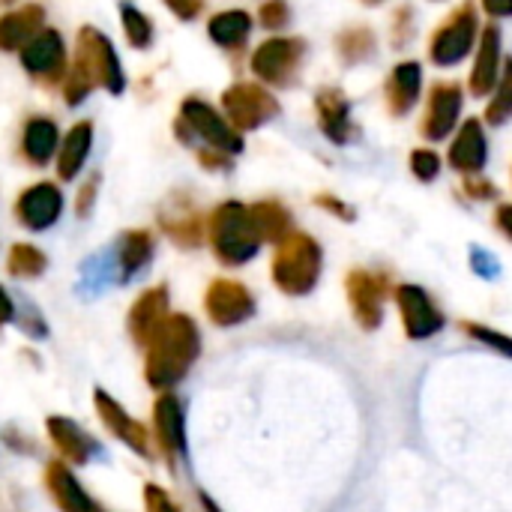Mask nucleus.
I'll return each mask as SVG.
<instances>
[{"label":"nucleus","instance_id":"nucleus-20","mask_svg":"<svg viewBox=\"0 0 512 512\" xmlns=\"http://www.w3.org/2000/svg\"><path fill=\"white\" fill-rule=\"evenodd\" d=\"M168 288L156 285L150 291H144L132 309H129V336L138 348H147V342L159 333V327L168 321Z\"/></svg>","mask_w":512,"mask_h":512},{"label":"nucleus","instance_id":"nucleus-2","mask_svg":"<svg viewBox=\"0 0 512 512\" xmlns=\"http://www.w3.org/2000/svg\"><path fill=\"white\" fill-rule=\"evenodd\" d=\"M324 273V252L318 240L306 231H291L273 255L270 276L273 285L288 297H309Z\"/></svg>","mask_w":512,"mask_h":512},{"label":"nucleus","instance_id":"nucleus-35","mask_svg":"<svg viewBox=\"0 0 512 512\" xmlns=\"http://www.w3.org/2000/svg\"><path fill=\"white\" fill-rule=\"evenodd\" d=\"M120 12H123V30H126V36H129V42H132L135 48H147L150 39H153V24H150V18H147L141 9L129 6V3H123Z\"/></svg>","mask_w":512,"mask_h":512},{"label":"nucleus","instance_id":"nucleus-1","mask_svg":"<svg viewBox=\"0 0 512 512\" xmlns=\"http://www.w3.org/2000/svg\"><path fill=\"white\" fill-rule=\"evenodd\" d=\"M144 378L156 393L174 390L201 357V330L189 315H168L159 333L147 342Z\"/></svg>","mask_w":512,"mask_h":512},{"label":"nucleus","instance_id":"nucleus-16","mask_svg":"<svg viewBox=\"0 0 512 512\" xmlns=\"http://www.w3.org/2000/svg\"><path fill=\"white\" fill-rule=\"evenodd\" d=\"M504 69V39L495 24L480 30V42L474 48V66H471V93L474 96H492L498 78Z\"/></svg>","mask_w":512,"mask_h":512},{"label":"nucleus","instance_id":"nucleus-9","mask_svg":"<svg viewBox=\"0 0 512 512\" xmlns=\"http://www.w3.org/2000/svg\"><path fill=\"white\" fill-rule=\"evenodd\" d=\"M81 75H87V81L96 87L102 84L105 90L111 93H120L123 90V72H120V60H117V51L114 45L93 27H84L78 33V54H75V63H72Z\"/></svg>","mask_w":512,"mask_h":512},{"label":"nucleus","instance_id":"nucleus-46","mask_svg":"<svg viewBox=\"0 0 512 512\" xmlns=\"http://www.w3.org/2000/svg\"><path fill=\"white\" fill-rule=\"evenodd\" d=\"M90 201H96V183H93V180L81 189V198H78V213H81V216H87Z\"/></svg>","mask_w":512,"mask_h":512},{"label":"nucleus","instance_id":"nucleus-45","mask_svg":"<svg viewBox=\"0 0 512 512\" xmlns=\"http://www.w3.org/2000/svg\"><path fill=\"white\" fill-rule=\"evenodd\" d=\"M483 9L492 18H512V0H483Z\"/></svg>","mask_w":512,"mask_h":512},{"label":"nucleus","instance_id":"nucleus-26","mask_svg":"<svg viewBox=\"0 0 512 512\" xmlns=\"http://www.w3.org/2000/svg\"><path fill=\"white\" fill-rule=\"evenodd\" d=\"M207 33L216 45L234 51V48H243L249 33H252V15L243 12V9H225L219 15L210 18L207 24Z\"/></svg>","mask_w":512,"mask_h":512},{"label":"nucleus","instance_id":"nucleus-17","mask_svg":"<svg viewBox=\"0 0 512 512\" xmlns=\"http://www.w3.org/2000/svg\"><path fill=\"white\" fill-rule=\"evenodd\" d=\"M486 162H489V135H486V126H483V120L468 117V120L453 132L450 165H453L459 174L474 177V174H483Z\"/></svg>","mask_w":512,"mask_h":512},{"label":"nucleus","instance_id":"nucleus-14","mask_svg":"<svg viewBox=\"0 0 512 512\" xmlns=\"http://www.w3.org/2000/svg\"><path fill=\"white\" fill-rule=\"evenodd\" d=\"M462 105H465V90L456 81H438L429 93V105H426V117H423V138L426 141H444L459 129V117H462Z\"/></svg>","mask_w":512,"mask_h":512},{"label":"nucleus","instance_id":"nucleus-8","mask_svg":"<svg viewBox=\"0 0 512 512\" xmlns=\"http://www.w3.org/2000/svg\"><path fill=\"white\" fill-rule=\"evenodd\" d=\"M306 60V42L294 36H273L252 54V72L273 87H291Z\"/></svg>","mask_w":512,"mask_h":512},{"label":"nucleus","instance_id":"nucleus-25","mask_svg":"<svg viewBox=\"0 0 512 512\" xmlns=\"http://www.w3.org/2000/svg\"><path fill=\"white\" fill-rule=\"evenodd\" d=\"M45 12L39 6H21L18 12L0 18V48L3 51H15L24 48L42 27Z\"/></svg>","mask_w":512,"mask_h":512},{"label":"nucleus","instance_id":"nucleus-48","mask_svg":"<svg viewBox=\"0 0 512 512\" xmlns=\"http://www.w3.org/2000/svg\"><path fill=\"white\" fill-rule=\"evenodd\" d=\"M363 3H381V0H363Z\"/></svg>","mask_w":512,"mask_h":512},{"label":"nucleus","instance_id":"nucleus-31","mask_svg":"<svg viewBox=\"0 0 512 512\" xmlns=\"http://www.w3.org/2000/svg\"><path fill=\"white\" fill-rule=\"evenodd\" d=\"M162 228L180 243V246H198L204 237V222L192 207H183L177 213H165L162 216Z\"/></svg>","mask_w":512,"mask_h":512},{"label":"nucleus","instance_id":"nucleus-22","mask_svg":"<svg viewBox=\"0 0 512 512\" xmlns=\"http://www.w3.org/2000/svg\"><path fill=\"white\" fill-rule=\"evenodd\" d=\"M66 60V48L57 30H39L24 48H21V63L30 75L36 78H54L60 75Z\"/></svg>","mask_w":512,"mask_h":512},{"label":"nucleus","instance_id":"nucleus-5","mask_svg":"<svg viewBox=\"0 0 512 512\" xmlns=\"http://www.w3.org/2000/svg\"><path fill=\"white\" fill-rule=\"evenodd\" d=\"M480 42V18H477V6L471 0H465L462 6H456L447 21L432 33L429 42V60L441 69L459 66L468 54H474Z\"/></svg>","mask_w":512,"mask_h":512},{"label":"nucleus","instance_id":"nucleus-12","mask_svg":"<svg viewBox=\"0 0 512 512\" xmlns=\"http://www.w3.org/2000/svg\"><path fill=\"white\" fill-rule=\"evenodd\" d=\"M204 312L216 327H240L255 315V294L243 282L216 279L204 294Z\"/></svg>","mask_w":512,"mask_h":512},{"label":"nucleus","instance_id":"nucleus-29","mask_svg":"<svg viewBox=\"0 0 512 512\" xmlns=\"http://www.w3.org/2000/svg\"><path fill=\"white\" fill-rule=\"evenodd\" d=\"M378 48V36L375 30L363 27V24H354V27H345L339 36H336V54L345 66H357V63H366Z\"/></svg>","mask_w":512,"mask_h":512},{"label":"nucleus","instance_id":"nucleus-47","mask_svg":"<svg viewBox=\"0 0 512 512\" xmlns=\"http://www.w3.org/2000/svg\"><path fill=\"white\" fill-rule=\"evenodd\" d=\"M15 318V303H12V297L0 288V324H9Z\"/></svg>","mask_w":512,"mask_h":512},{"label":"nucleus","instance_id":"nucleus-39","mask_svg":"<svg viewBox=\"0 0 512 512\" xmlns=\"http://www.w3.org/2000/svg\"><path fill=\"white\" fill-rule=\"evenodd\" d=\"M144 507H147V512H183L171 501V495L165 489H159L153 483L144 486Z\"/></svg>","mask_w":512,"mask_h":512},{"label":"nucleus","instance_id":"nucleus-13","mask_svg":"<svg viewBox=\"0 0 512 512\" xmlns=\"http://www.w3.org/2000/svg\"><path fill=\"white\" fill-rule=\"evenodd\" d=\"M93 405H96V414L102 420V426L117 438L123 441L135 456L141 459H153V435L147 432V426L141 420H135L114 396H108L105 390H93Z\"/></svg>","mask_w":512,"mask_h":512},{"label":"nucleus","instance_id":"nucleus-30","mask_svg":"<svg viewBox=\"0 0 512 512\" xmlns=\"http://www.w3.org/2000/svg\"><path fill=\"white\" fill-rule=\"evenodd\" d=\"M90 144H93V126L90 123H78L69 129L66 141L60 144V177L63 180H72L81 171V165L90 153Z\"/></svg>","mask_w":512,"mask_h":512},{"label":"nucleus","instance_id":"nucleus-10","mask_svg":"<svg viewBox=\"0 0 512 512\" xmlns=\"http://www.w3.org/2000/svg\"><path fill=\"white\" fill-rule=\"evenodd\" d=\"M222 108H225V117L228 123L237 129V132H246V129H258L264 123H270L276 114H279V102L276 96L255 84V81H240L234 87H228L222 93Z\"/></svg>","mask_w":512,"mask_h":512},{"label":"nucleus","instance_id":"nucleus-32","mask_svg":"<svg viewBox=\"0 0 512 512\" xmlns=\"http://www.w3.org/2000/svg\"><path fill=\"white\" fill-rule=\"evenodd\" d=\"M512 120V57L504 60L501 78L492 90V99L486 105V123L489 126H504Z\"/></svg>","mask_w":512,"mask_h":512},{"label":"nucleus","instance_id":"nucleus-37","mask_svg":"<svg viewBox=\"0 0 512 512\" xmlns=\"http://www.w3.org/2000/svg\"><path fill=\"white\" fill-rule=\"evenodd\" d=\"M258 18L267 30H282L291 24V6L285 0H267L261 9H258Z\"/></svg>","mask_w":512,"mask_h":512},{"label":"nucleus","instance_id":"nucleus-43","mask_svg":"<svg viewBox=\"0 0 512 512\" xmlns=\"http://www.w3.org/2000/svg\"><path fill=\"white\" fill-rule=\"evenodd\" d=\"M201 6H204V0H168V9L183 21H192L201 12Z\"/></svg>","mask_w":512,"mask_h":512},{"label":"nucleus","instance_id":"nucleus-6","mask_svg":"<svg viewBox=\"0 0 512 512\" xmlns=\"http://www.w3.org/2000/svg\"><path fill=\"white\" fill-rule=\"evenodd\" d=\"M393 291H396L393 279L384 270L357 267L345 276V297H348L351 315L360 324V330L375 333L384 324L387 300L393 297Z\"/></svg>","mask_w":512,"mask_h":512},{"label":"nucleus","instance_id":"nucleus-23","mask_svg":"<svg viewBox=\"0 0 512 512\" xmlns=\"http://www.w3.org/2000/svg\"><path fill=\"white\" fill-rule=\"evenodd\" d=\"M48 438L66 465H87L96 453V441L69 417H48Z\"/></svg>","mask_w":512,"mask_h":512},{"label":"nucleus","instance_id":"nucleus-38","mask_svg":"<svg viewBox=\"0 0 512 512\" xmlns=\"http://www.w3.org/2000/svg\"><path fill=\"white\" fill-rule=\"evenodd\" d=\"M393 45L396 48H405L414 36V9L411 6H399L396 15H393Z\"/></svg>","mask_w":512,"mask_h":512},{"label":"nucleus","instance_id":"nucleus-11","mask_svg":"<svg viewBox=\"0 0 512 512\" xmlns=\"http://www.w3.org/2000/svg\"><path fill=\"white\" fill-rule=\"evenodd\" d=\"M153 444L168 468L177 471V462L186 456V411L174 390L159 393L153 402Z\"/></svg>","mask_w":512,"mask_h":512},{"label":"nucleus","instance_id":"nucleus-4","mask_svg":"<svg viewBox=\"0 0 512 512\" xmlns=\"http://www.w3.org/2000/svg\"><path fill=\"white\" fill-rule=\"evenodd\" d=\"M174 132L183 144H204L213 150H222L228 156H237L243 150V135L222 117L213 105L204 99H186L180 108V120L174 123Z\"/></svg>","mask_w":512,"mask_h":512},{"label":"nucleus","instance_id":"nucleus-24","mask_svg":"<svg viewBox=\"0 0 512 512\" xmlns=\"http://www.w3.org/2000/svg\"><path fill=\"white\" fill-rule=\"evenodd\" d=\"M111 255H114V264H117V279L129 282L132 276H138L150 264V258H153V237L147 231H126L114 243Z\"/></svg>","mask_w":512,"mask_h":512},{"label":"nucleus","instance_id":"nucleus-33","mask_svg":"<svg viewBox=\"0 0 512 512\" xmlns=\"http://www.w3.org/2000/svg\"><path fill=\"white\" fill-rule=\"evenodd\" d=\"M45 264H48L45 255L36 246H30V243H18L9 252V273L15 279H36L45 270Z\"/></svg>","mask_w":512,"mask_h":512},{"label":"nucleus","instance_id":"nucleus-40","mask_svg":"<svg viewBox=\"0 0 512 512\" xmlns=\"http://www.w3.org/2000/svg\"><path fill=\"white\" fill-rule=\"evenodd\" d=\"M90 90H93V84L87 81V75H81V72L72 66V69H69V78H66V102H69V105H78Z\"/></svg>","mask_w":512,"mask_h":512},{"label":"nucleus","instance_id":"nucleus-21","mask_svg":"<svg viewBox=\"0 0 512 512\" xmlns=\"http://www.w3.org/2000/svg\"><path fill=\"white\" fill-rule=\"evenodd\" d=\"M60 210H63V195L54 183H39L33 189H27L18 204H15V213L18 219L30 228V231H45L51 228L57 219H60Z\"/></svg>","mask_w":512,"mask_h":512},{"label":"nucleus","instance_id":"nucleus-41","mask_svg":"<svg viewBox=\"0 0 512 512\" xmlns=\"http://www.w3.org/2000/svg\"><path fill=\"white\" fill-rule=\"evenodd\" d=\"M462 192H465L468 198H474V201H492V198H498V189H495V183L483 180L480 174H474V177H465V186H462Z\"/></svg>","mask_w":512,"mask_h":512},{"label":"nucleus","instance_id":"nucleus-15","mask_svg":"<svg viewBox=\"0 0 512 512\" xmlns=\"http://www.w3.org/2000/svg\"><path fill=\"white\" fill-rule=\"evenodd\" d=\"M315 117H318V129L339 147L351 144L357 138V123L351 114V102L345 96V90L339 87H321L315 93Z\"/></svg>","mask_w":512,"mask_h":512},{"label":"nucleus","instance_id":"nucleus-42","mask_svg":"<svg viewBox=\"0 0 512 512\" xmlns=\"http://www.w3.org/2000/svg\"><path fill=\"white\" fill-rule=\"evenodd\" d=\"M315 207L327 210V213H330V216H336V219L354 222V207H351V204H345V201H342V198H336V195H318V198H315Z\"/></svg>","mask_w":512,"mask_h":512},{"label":"nucleus","instance_id":"nucleus-36","mask_svg":"<svg viewBox=\"0 0 512 512\" xmlns=\"http://www.w3.org/2000/svg\"><path fill=\"white\" fill-rule=\"evenodd\" d=\"M411 174L423 183H432L441 174V156L429 147H420L411 153Z\"/></svg>","mask_w":512,"mask_h":512},{"label":"nucleus","instance_id":"nucleus-44","mask_svg":"<svg viewBox=\"0 0 512 512\" xmlns=\"http://www.w3.org/2000/svg\"><path fill=\"white\" fill-rule=\"evenodd\" d=\"M495 225H498V231L507 237L512 243V204H501L498 207V213H495Z\"/></svg>","mask_w":512,"mask_h":512},{"label":"nucleus","instance_id":"nucleus-34","mask_svg":"<svg viewBox=\"0 0 512 512\" xmlns=\"http://www.w3.org/2000/svg\"><path fill=\"white\" fill-rule=\"evenodd\" d=\"M462 333L468 339H474L477 345H483V348H489V351H495V354L512 360V336H507V333H501V330H495L489 324H477V321H465L462 324Z\"/></svg>","mask_w":512,"mask_h":512},{"label":"nucleus","instance_id":"nucleus-7","mask_svg":"<svg viewBox=\"0 0 512 512\" xmlns=\"http://www.w3.org/2000/svg\"><path fill=\"white\" fill-rule=\"evenodd\" d=\"M393 300L402 318V330L411 342H429L447 327L444 309L435 303V297L423 285H414V282L396 285Z\"/></svg>","mask_w":512,"mask_h":512},{"label":"nucleus","instance_id":"nucleus-19","mask_svg":"<svg viewBox=\"0 0 512 512\" xmlns=\"http://www.w3.org/2000/svg\"><path fill=\"white\" fill-rule=\"evenodd\" d=\"M423 96V66L417 60H402L390 69L384 81L387 111L393 117H408Z\"/></svg>","mask_w":512,"mask_h":512},{"label":"nucleus","instance_id":"nucleus-18","mask_svg":"<svg viewBox=\"0 0 512 512\" xmlns=\"http://www.w3.org/2000/svg\"><path fill=\"white\" fill-rule=\"evenodd\" d=\"M45 489L60 512H108L69 471L66 462H48L45 465Z\"/></svg>","mask_w":512,"mask_h":512},{"label":"nucleus","instance_id":"nucleus-3","mask_svg":"<svg viewBox=\"0 0 512 512\" xmlns=\"http://www.w3.org/2000/svg\"><path fill=\"white\" fill-rule=\"evenodd\" d=\"M261 234L252 213L240 201H225L210 216V246L225 267H243L261 252Z\"/></svg>","mask_w":512,"mask_h":512},{"label":"nucleus","instance_id":"nucleus-28","mask_svg":"<svg viewBox=\"0 0 512 512\" xmlns=\"http://www.w3.org/2000/svg\"><path fill=\"white\" fill-rule=\"evenodd\" d=\"M57 144H60V135H57V126L54 120L48 117H33L27 126H24V156L33 162V165H45L54 153H57Z\"/></svg>","mask_w":512,"mask_h":512},{"label":"nucleus","instance_id":"nucleus-27","mask_svg":"<svg viewBox=\"0 0 512 512\" xmlns=\"http://www.w3.org/2000/svg\"><path fill=\"white\" fill-rule=\"evenodd\" d=\"M249 213H252V222H255V228H258L264 243H276L279 246L294 231L291 213L279 201H258V204L249 207Z\"/></svg>","mask_w":512,"mask_h":512}]
</instances>
